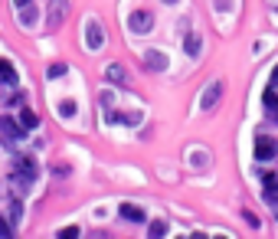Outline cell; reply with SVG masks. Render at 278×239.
Segmentation results:
<instances>
[{
    "label": "cell",
    "instance_id": "6da1fadb",
    "mask_svg": "<svg viewBox=\"0 0 278 239\" xmlns=\"http://www.w3.org/2000/svg\"><path fill=\"white\" fill-rule=\"evenodd\" d=\"M85 46H88V53H95V49L105 46V30L98 20H88L85 23Z\"/></svg>",
    "mask_w": 278,
    "mask_h": 239
},
{
    "label": "cell",
    "instance_id": "7a4b0ae2",
    "mask_svg": "<svg viewBox=\"0 0 278 239\" xmlns=\"http://www.w3.org/2000/svg\"><path fill=\"white\" fill-rule=\"evenodd\" d=\"M219 98H222V82L213 79L207 88H203V95H200V108H203V112H209V108H216V105H219Z\"/></svg>",
    "mask_w": 278,
    "mask_h": 239
},
{
    "label": "cell",
    "instance_id": "3957f363",
    "mask_svg": "<svg viewBox=\"0 0 278 239\" xmlns=\"http://www.w3.org/2000/svg\"><path fill=\"white\" fill-rule=\"evenodd\" d=\"M66 16H69V0H49V7H46V20H49V26L66 23Z\"/></svg>",
    "mask_w": 278,
    "mask_h": 239
},
{
    "label": "cell",
    "instance_id": "277c9868",
    "mask_svg": "<svg viewBox=\"0 0 278 239\" xmlns=\"http://www.w3.org/2000/svg\"><path fill=\"white\" fill-rule=\"evenodd\" d=\"M151 26H154V16L147 10H135L128 16V30L131 33H151Z\"/></svg>",
    "mask_w": 278,
    "mask_h": 239
},
{
    "label": "cell",
    "instance_id": "5b68a950",
    "mask_svg": "<svg viewBox=\"0 0 278 239\" xmlns=\"http://www.w3.org/2000/svg\"><path fill=\"white\" fill-rule=\"evenodd\" d=\"M105 79H108L111 85H118V88H128V85H131L128 69H125L121 63H108V66H105Z\"/></svg>",
    "mask_w": 278,
    "mask_h": 239
},
{
    "label": "cell",
    "instance_id": "8992f818",
    "mask_svg": "<svg viewBox=\"0 0 278 239\" xmlns=\"http://www.w3.org/2000/svg\"><path fill=\"white\" fill-rule=\"evenodd\" d=\"M7 187H10V193H13V197H20L23 200L26 193H30V187H33V177H26V174H20V170H16V174H10L7 177Z\"/></svg>",
    "mask_w": 278,
    "mask_h": 239
},
{
    "label": "cell",
    "instance_id": "52a82bcc",
    "mask_svg": "<svg viewBox=\"0 0 278 239\" xmlns=\"http://www.w3.org/2000/svg\"><path fill=\"white\" fill-rule=\"evenodd\" d=\"M23 135H26V128L20 125V121H13V118H0V138H3V141H20Z\"/></svg>",
    "mask_w": 278,
    "mask_h": 239
},
{
    "label": "cell",
    "instance_id": "ba28073f",
    "mask_svg": "<svg viewBox=\"0 0 278 239\" xmlns=\"http://www.w3.org/2000/svg\"><path fill=\"white\" fill-rule=\"evenodd\" d=\"M275 151H278V144L272 141V138H259V141H255V158L259 160H272Z\"/></svg>",
    "mask_w": 278,
    "mask_h": 239
},
{
    "label": "cell",
    "instance_id": "9c48e42d",
    "mask_svg": "<svg viewBox=\"0 0 278 239\" xmlns=\"http://www.w3.org/2000/svg\"><path fill=\"white\" fill-rule=\"evenodd\" d=\"M144 63H147V69H154V72L167 69V56L160 53V49H147V53H144Z\"/></svg>",
    "mask_w": 278,
    "mask_h": 239
},
{
    "label": "cell",
    "instance_id": "30bf717a",
    "mask_svg": "<svg viewBox=\"0 0 278 239\" xmlns=\"http://www.w3.org/2000/svg\"><path fill=\"white\" fill-rule=\"evenodd\" d=\"M262 193L269 203H278V174H265L262 177Z\"/></svg>",
    "mask_w": 278,
    "mask_h": 239
},
{
    "label": "cell",
    "instance_id": "8fae6325",
    "mask_svg": "<svg viewBox=\"0 0 278 239\" xmlns=\"http://www.w3.org/2000/svg\"><path fill=\"white\" fill-rule=\"evenodd\" d=\"M13 164H16V170H20V174L36 177V160H33L30 154H16V158H13Z\"/></svg>",
    "mask_w": 278,
    "mask_h": 239
},
{
    "label": "cell",
    "instance_id": "7c38bea8",
    "mask_svg": "<svg viewBox=\"0 0 278 239\" xmlns=\"http://www.w3.org/2000/svg\"><path fill=\"white\" fill-rule=\"evenodd\" d=\"M0 85H10V88L16 85V69H13V63H7V59H0Z\"/></svg>",
    "mask_w": 278,
    "mask_h": 239
},
{
    "label": "cell",
    "instance_id": "4fadbf2b",
    "mask_svg": "<svg viewBox=\"0 0 278 239\" xmlns=\"http://www.w3.org/2000/svg\"><path fill=\"white\" fill-rule=\"evenodd\" d=\"M121 216L131 220V223H144V210L135 207V203H125V207H121Z\"/></svg>",
    "mask_w": 278,
    "mask_h": 239
},
{
    "label": "cell",
    "instance_id": "5bb4252c",
    "mask_svg": "<svg viewBox=\"0 0 278 239\" xmlns=\"http://www.w3.org/2000/svg\"><path fill=\"white\" fill-rule=\"evenodd\" d=\"M33 23H36V7L26 3V7H20V26H33Z\"/></svg>",
    "mask_w": 278,
    "mask_h": 239
},
{
    "label": "cell",
    "instance_id": "9a60e30c",
    "mask_svg": "<svg viewBox=\"0 0 278 239\" xmlns=\"http://www.w3.org/2000/svg\"><path fill=\"white\" fill-rule=\"evenodd\" d=\"M20 220H23V203H20V197L10 200V223L20 226Z\"/></svg>",
    "mask_w": 278,
    "mask_h": 239
},
{
    "label": "cell",
    "instance_id": "2e32d148",
    "mask_svg": "<svg viewBox=\"0 0 278 239\" xmlns=\"http://www.w3.org/2000/svg\"><path fill=\"white\" fill-rule=\"evenodd\" d=\"M20 125H23L26 131H33V128L40 125V118H36V112H30V108H23V112H20Z\"/></svg>",
    "mask_w": 278,
    "mask_h": 239
},
{
    "label": "cell",
    "instance_id": "e0dca14e",
    "mask_svg": "<svg viewBox=\"0 0 278 239\" xmlns=\"http://www.w3.org/2000/svg\"><path fill=\"white\" fill-rule=\"evenodd\" d=\"M183 33H187V53L197 56V53H200V36H197V33H190L187 26H183Z\"/></svg>",
    "mask_w": 278,
    "mask_h": 239
},
{
    "label": "cell",
    "instance_id": "ac0fdd59",
    "mask_svg": "<svg viewBox=\"0 0 278 239\" xmlns=\"http://www.w3.org/2000/svg\"><path fill=\"white\" fill-rule=\"evenodd\" d=\"M164 233H167V223H164V220H154V223H151V233H147V236H151V239H160Z\"/></svg>",
    "mask_w": 278,
    "mask_h": 239
},
{
    "label": "cell",
    "instance_id": "d6986e66",
    "mask_svg": "<svg viewBox=\"0 0 278 239\" xmlns=\"http://www.w3.org/2000/svg\"><path fill=\"white\" fill-rule=\"evenodd\" d=\"M63 76H66V66L63 63H53L46 69V79H63Z\"/></svg>",
    "mask_w": 278,
    "mask_h": 239
},
{
    "label": "cell",
    "instance_id": "ffe728a7",
    "mask_svg": "<svg viewBox=\"0 0 278 239\" xmlns=\"http://www.w3.org/2000/svg\"><path fill=\"white\" fill-rule=\"evenodd\" d=\"M262 102H265V108H275V105H278V92H275V88H265Z\"/></svg>",
    "mask_w": 278,
    "mask_h": 239
},
{
    "label": "cell",
    "instance_id": "44dd1931",
    "mask_svg": "<svg viewBox=\"0 0 278 239\" xmlns=\"http://www.w3.org/2000/svg\"><path fill=\"white\" fill-rule=\"evenodd\" d=\"M59 115H63V118H72V115H75V105H72V102H63V105H59Z\"/></svg>",
    "mask_w": 278,
    "mask_h": 239
},
{
    "label": "cell",
    "instance_id": "7402d4cb",
    "mask_svg": "<svg viewBox=\"0 0 278 239\" xmlns=\"http://www.w3.org/2000/svg\"><path fill=\"white\" fill-rule=\"evenodd\" d=\"M79 233H82L79 226H66V230L59 233V239H75V236H79Z\"/></svg>",
    "mask_w": 278,
    "mask_h": 239
},
{
    "label": "cell",
    "instance_id": "603a6c76",
    "mask_svg": "<svg viewBox=\"0 0 278 239\" xmlns=\"http://www.w3.org/2000/svg\"><path fill=\"white\" fill-rule=\"evenodd\" d=\"M0 236H3V239H10V236H13V223H7V220H0Z\"/></svg>",
    "mask_w": 278,
    "mask_h": 239
},
{
    "label": "cell",
    "instance_id": "cb8c5ba5",
    "mask_svg": "<svg viewBox=\"0 0 278 239\" xmlns=\"http://www.w3.org/2000/svg\"><path fill=\"white\" fill-rule=\"evenodd\" d=\"M272 88H278V66L272 69Z\"/></svg>",
    "mask_w": 278,
    "mask_h": 239
},
{
    "label": "cell",
    "instance_id": "d4e9b609",
    "mask_svg": "<svg viewBox=\"0 0 278 239\" xmlns=\"http://www.w3.org/2000/svg\"><path fill=\"white\" fill-rule=\"evenodd\" d=\"M269 115H272V121L278 125V105H275V108H269Z\"/></svg>",
    "mask_w": 278,
    "mask_h": 239
},
{
    "label": "cell",
    "instance_id": "484cf974",
    "mask_svg": "<svg viewBox=\"0 0 278 239\" xmlns=\"http://www.w3.org/2000/svg\"><path fill=\"white\" fill-rule=\"evenodd\" d=\"M13 3H16V10H20V7H26V3H33V0H13Z\"/></svg>",
    "mask_w": 278,
    "mask_h": 239
},
{
    "label": "cell",
    "instance_id": "4316f807",
    "mask_svg": "<svg viewBox=\"0 0 278 239\" xmlns=\"http://www.w3.org/2000/svg\"><path fill=\"white\" fill-rule=\"evenodd\" d=\"M164 3H177V0H164Z\"/></svg>",
    "mask_w": 278,
    "mask_h": 239
}]
</instances>
